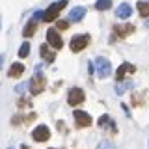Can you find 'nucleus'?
<instances>
[{"instance_id": "1", "label": "nucleus", "mask_w": 149, "mask_h": 149, "mask_svg": "<svg viewBox=\"0 0 149 149\" xmlns=\"http://www.w3.org/2000/svg\"><path fill=\"white\" fill-rule=\"evenodd\" d=\"M67 6V0H58V2H54V4H50L49 9L47 11H43V21L47 22H50V21H56L60 15V11Z\"/></svg>"}, {"instance_id": "2", "label": "nucleus", "mask_w": 149, "mask_h": 149, "mask_svg": "<svg viewBox=\"0 0 149 149\" xmlns=\"http://www.w3.org/2000/svg\"><path fill=\"white\" fill-rule=\"evenodd\" d=\"M95 69H97V74H99L101 78H106L112 74V63L110 60L106 58H97L95 60Z\"/></svg>"}, {"instance_id": "3", "label": "nucleus", "mask_w": 149, "mask_h": 149, "mask_svg": "<svg viewBox=\"0 0 149 149\" xmlns=\"http://www.w3.org/2000/svg\"><path fill=\"white\" fill-rule=\"evenodd\" d=\"M45 84H47L45 77H43L39 71H37V73L34 74V78L30 80V84H28V86H30V91L34 93V95H37V93H41V91L45 90Z\"/></svg>"}, {"instance_id": "4", "label": "nucleus", "mask_w": 149, "mask_h": 149, "mask_svg": "<svg viewBox=\"0 0 149 149\" xmlns=\"http://www.w3.org/2000/svg\"><path fill=\"white\" fill-rule=\"evenodd\" d=\"M88 45H90V36H88V34L74 36L71 39V50H73V52H80V50H84Z\"/></svg>"}, {"instance_id": "5", "label": "nucleus", "mask_w": 149, "mask_h": 149, "mask_svg": "<svg viewBox=\"0 0 149 149\" xmlns=\"http://www.w3.org/2000/svg\"><path fill=\"white\" fill-rule=\"evenodd\" d=\"M84 99H86V95H84V91L80 90V88H73V90H69L67 102H69L71 106L80 104V102H84Z\"/></svg>"}, {"instance_id": "6", "label": "nucleus", "mask_w": 149, "mask_h": 149, "mask_svg": "<svg viewBox=\"0 0 149 149\" xmlns=\"http://www.w3.org/2000/svg\"><path fill=\"white\" fill-rule=\"evenodd\" d=\"M134 73H136V67L129 62H123L118 67V71H116V78H118V80H123L127 74H134Z\"/></svg>"}, {"instance_id": "7", "label": "nucleus", "mask_w": 149, "mask_h": 149, "mask_svg": "<svg viewBox=\"0 0 149 149\" xmlns=\"http://www.w3.org/2000/svg\"><path fill=\"white\" fill-rule=\"evenodd\" d=\"M32 136H34L36 142H47V140L50 138V130H49V127H47V125H39V127L34 129Z\"/></svg>"}, {"instance_id": "8", "label": "nucleus", "mask_w": 149, "mask_h": 149, "mask_svg": "<svg viewBox=\"0 0 149 149\" xmlns=\"http://www.w3.org/2000/svg\"><path fill=\"white\" fill-rule=\"evenodd\" d=\"M47 41H49V45H52L56 50H58V49H62V47H63V41H62V37H60L58 30H54V28H50V30L47 32Z\"/></svg>"}, {"instance_id": "9", "label": "nucleus", "mask_w": 149, "mask_h": 149, "mask_svg": "<svg viewBox=\"0 0 149 149\" xmlns=\"http://www.w3.org/2000/svg\"><path fill=\"white\" fill-rule=\"evenodd\" d=\"M74 123H77V127H90L91 116L82 112V110H74Z\"/></svg>"}, {"instance_id": "10", "label": "nucleus", "mask_w": 149, "mask_h": 149, "mask_svg": "<svg viewBox=\"0 0 149 149\" xmlns=\"http://www.w3.org/2000/svg\"><path fill=\"white\" fill-rule=\"evenodd\" d=\"M84 15H86V8H84V6H77V8L71 9V13H69V21L78 22V21L84 19Z\"/></svg>"}, {"instance_id": "11", "label": "nucleus", "mask_w": 149, "mask_h": 149, "mask_svg": "<svg viewBox=\"0 0 149 149\" xmlns=\"http://www.w3.org/2000/svg\"><path fill=\"white\" fill-rule=\"evenodd\" d=\"M114 30H116V36H119V37H127V36L132 34L136 28H134L132 24H123V26H116Z\"/></svg>"}, {"instance_id": "12", "label": "nucleus", "mask_w": 149, "mask_h": 149, "mask_svg": "<svg viewBox=\"0 0 149 149\" xmlns=\"http://www.w3.org/2000/svg\"><path fill=\"white\" fill-rule=\"evenodd\" d=\"M24 73V65L22 63H13L11 67H9V71H8V77H11V78H17V77H21V74Z\"/></svg>"}, {"instance_id": "13", "label": "nucleus", "mask_w": 149, "mask_h": 149, "mask_svg": "<svg viewBox=\"0 0 149 149\" xmlns=\"http://www.w3.org/2000/svg\"><path fill=\"white\" fill-rule=\"evenodd\" d=\"M99 127H102V129L110 127V129H112V132H118V129H116V123H114V119H112V118H108V116H101V118H99Z\"/></svg>"}, {"instance_id": "14", "label": "nucleus", "mask_w": 149, "mask_h": 149, "mask_svg": "<svg viewBox=\"0 0 149 149\" xmlns=\"http://www.w3.org/2000/svg\"><path fill=\"white\" fill-rule=\"evenodd\" d=\"M130 13H132V8L129 4H119V8L116 9V15L119 19H127V17H130Z\"/></svg>"}, {"instance_id": "15", "label": "nucleus", "mask_w": 149, "mask_h": 149, "mask_svg": "<svg viewBox=\"0 0 149 149\" xmlns=\"http://www.w3.org/2000/svg\"><path fill=\"white\" fill-rule=\"evenodd\" d=\"M36 26H37V21H36V19H32V21L26 24V28L22 30V36H24V37H30V36H34V32H36Z\"/></svg>"}, {"instance_id": "16", "label": "nucleus", "mask_w": 149, "mask_h": 149, "mask_svg": "<svg viewBox=\"0 0 149 149\" xmlns=\"http://www.w3.org/2000/svg\"><path fill=\"white\" fill-rule=\"evenodd\" d=\"M39 52H41V56H43V58L47 60V62H54V60H56L54 52H50V50H49V47H47V45H43V47H41V50H39Z\"/></svg>"}, {"instance_id": "17", "label": "nucleus", "mask_w": 149, "mask_h": 149, "mask_svg": "<svg viewBox=\"0 0 149 149\" xmlns=\"http://www.w3.org/2000/svg\"><path fill=\"white\" fill-rule=\"evenodd\" d=\"M110 8H112V0H97L95 2V9H99V11H106Z\"/></svg>"}, {"instance_id": "18", "label": "nucleus", "mask_w": 149, "mask_h": 149, "mask_svg": "<svg viewBox=\"0 0 149 149\" xmlns=\"http://www.w3.org/2000/svg\"><path fill=\"white\" fill-rule=\"evenodd\" d=\"M136 8H138V11H140V15L142 17H149V2H138L136 4Z\"/></svg>"}, {"instance_id": "19", "label": "nucleus", "mask_w": 149, "mask_h": 149, "mask_svg": "<svg viewBox=\"0 0 149 149\" xmlns=\"http://www.w3.org/2000/svg\"><path fill=\"white\" fill-rule=\"evenodd\" d=\"M130 86H132V82H130V80H129V82H123V84L118 82V86H116V93H118V95H121V93H125Z\"/></svg>"}, {"instance_id": "20", "label": "nucleus", "mask_w": 149, "mask_h": 149, "mask_svg": "<svg viewBox=\"0 0 149 149\" xmlns=\"http://www.w3.org/2000/svg\"><path fill=\"white\" fill-rule=\"evenodd\" d=\"M28 52H30V43H22L21 49H19V56H21V58H26Z\"/></svg>"}, {"instance_id": "21", "label": "nucleus", "mask_w": 149, "mask_h": 149, "mask_svg": "<svg viewBox=\"0 0 149 149\" xmlns=\"http://www.w3.org/2000/svg\"><path fill=\"white\" fill-rule=\"evenodd\" d=\"M97 149H116V146L112 142H108V140H104V142H101L99 146H97Z\"/></svg>"}, {"instance_id": "22", "label": "nucleus", "mask_w": 149, "mask_h": 149, "mask_svg": "<svg viewBox=\"0 0 149 149\" xmlns=\"http://www.w3.org/2000/svg\"><path fill=\"white\" fill-rule=\"evenodd\" d=\"M56 26H58V30H65V28L69 26V21H58Z\"/></svg>"}, {"instance_id": "23", "label": "nucleus", "mask_w": 149, "mask_h": 149, "mask_svg": "<svg viewBox=\"0 0 149 149\" xmlns=\"http://www.w3.org/2000/svg\"><path fill=\"white\" fill-rule=\"evenodd\" d=\"M34 19H36V21H41V19H43V11H36L34 13Z\"/></svg>"}, {"instance_id": "24", "label": "nucleus", "mask_w": 149, "mask_h": 149, "mask_svg": "<svg viewBox=\"0 0 149 149\" xmlns=\"http://www.w3.org/2000/svg\"><path fill=\"white\" fill-rule=\"evenodd\" d=\"M24 88H26V84H21V86H17L15 90H17V93H22V91H24Z\"/></svg>"}, {"instance_id": "25", "label": "nucleus", "mask_w": 149, "mask_h": 149, "mask_svg": "<svg viewBox=\"0 0 149 149\" xmlns=\"http://www.w3.org/2000/svg\"><path fill=\"white\" fill-rule=\"evenodd\" d=\"M4 60H6V58H4V54H2V56H0V69H2V65H4Z\"/></svg>"}, {"instance_id": "26", "label": "nucleus", "mask_w": 149, "mask_h": 149, "mask_svg": "<svg viewBox=\"0 0 149 149\" xmlns=\"http://www.w3.org/2000/svg\"><path fill=\"white\" fill-rule=\"evenodd\" d=\"M22 149H28V147H26V146H22Z\"/></svg>"}, {"instance_id": "27", "label": "nucleus", "mask_w": 149, "mask_h": 149, "mask_svg": "<svg viewBox=\"0 0 149 149\" xmlns=\"http://www.w3.org/2000/svg\"><path fill=\"white\" fill-rule=\"evenodd\" d=\"M147 147H149V142H147Z\"/></svg>"}, {"instance_id": "28", "label": "nucleus", "mask_w": 149, "mask_h": 149, "mask_svg": "<svg viewBox=\"0 0 149 149\" xmlns=\"http://www.w3.org/2000/svg\"><path fill=\"white\" fill-rule=\"evenodd\" d=\"M50 149H56V147H50Z\"/></svg>"}, {"instance_id": "29", "label": "nucleus", "mask_w": 149, "mask_h": 149, "mask_svg": "<svg viewBox=\"0 0 149 149\" xmlns=\"http://www.w3.org/2000/svg\"><path fill=\"white\" fill-rule=\"evenodd\" d=\"M9 149H13V147H9Z\"/></svg>"}, {"instance_id": "30", "label": "nucleus", "mask_w": 149, "mask_h": 149, "mask_svg": "<svg viewBox=\"0 0 149 149\" xmlns=\"http://www.w3.org/2000/svg\"><path fill=\"white\" fill-rule=\"evenodd\" d=\"M0 26H2V24H0Z\"/></svg>"}]
</instances>
